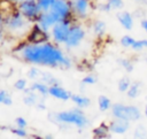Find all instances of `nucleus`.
Returning a JSON list of instances; mask_svg holds the SVG:
<instances>
[{
  "mask_svg": "<svg viewBox=\"0 0 147 139\" xmlns=\"http://www.w3.org/2000/svg\"><path fill=\"white\" fill-rule=\"evenodd\" d=\"M92 133H93V137L96 138V139H105V138H110L111 137L109 134V133H111L110 130H109V125L106 124V123H101L99 126L94 128Z\"/></svg>",
  "mask_w": 147,
  "mask_h": 139,
  "instance_id": "nucleus-14",
  "label": "nucleus"
},
{
  "mask_svg": "<svg viewBox=\"0 0 147 139\" xmlns=\"http://www.w3.org/2000/svg\"><path fill=\"white\" fill-rule=\"evenodd\" d=\"M15 124H16V126H20V128H24V129H26V126H28V121L24 118V117H16L15 118Z\"/></svg>",
  "mask_w": 147,
  "mask_h": 139,
  "instance_id": "nucleus-34",
  "label": "nucleus"
},
{
  "mask_svg": "<svg viewBox=\"0 0 147 139\" xmlns=\"http://www.w3.org/2000/svg\"><path fill=\"white\" fill-rule=\"evenodd\" d=\"M142 44H144L145 48H147V39H142Z\"/></svg>",
  "mask_w": 147,
  "mask_h": 139,
  "instance_id": "nucleus-39",
  "label": "nucleus"
},
{
  "mask_svg": "<svg viewBox=\"0 0 147 139\" xmlns=\"http://www.w3.org/2000/svg\"><path fill=\"white\" fill-rule=\"evenodd\" d=\"M71 101L80 108H87L91 105L90 98H87L86 95H83V94H72L71 95Z\"/></svg>",
  "mask_w": 147,
  "mask_h": 139,
  "instance_id": "nucleus-17",
  "label": "nucleus"
},
{
  "mask_svg": "<svg viewBox=\"0 0 147 139\" xmlns=\"http://www.w3.org/2000/svg\"><path fill=\"white\" fill-rule=\"evenodd\" d=\"M0 103H2L5 106H11L13 105V99H11V95L8 91H6V90L0 91Z\"/></svg>",
  "mask_w": 147,
  "mask_h": 139,
  "instance_id": "nucleus-22",
  "label": "nucleus"
},
{
  "mask_svg": "<svg viewBox=\"0 0 147 139\" xmlns=\"http://www.w3.org/2000/svg\"><path fill=\"white\" fill-rule=\"evenodd\" d=\"M37 2L40 6L42 11H48L52 8V6L55 2V0H37Z\"/></svg>",
  "mask_w": 147,
  "mask_h": 139,
  "instance_id": "nucleus-27",
  "label": "nucleus"
},
{
  "mask_svg": "<svg viewBox=\"0 0 147 139\" xmlns=\"http://www.w3.org/2000/svg\"><path fill=\"white\" fill-rule=\"evenodd\" d=\"M28 87V82L24 78H18L15 83H14V88L17 91H24Z\"/></svg>",
  "mask_w": 147,
  "mask_h": 139,
  "instance_id": "nucleus-28",
  "label": "nucleus"
},
{
  "mask_svg": "<svg viewBox=\"0 0 147 139\" xmlns=\"http://www.w3.org/2000/svg\"><path fill=\"white\" fill-rule=\"evenodd\" d=\"M41 72H42V71H40V70L37 69V68H31V69L29 70V72H28V77H29L30 79H37V78L40 79Z\"/></svg>",
  "mask_w": 147,
  "mask_h": 139,
  "instance_id": "nucleus-30",
  "label": "nucleus"
},
{
  "mask_svg": "<svg viewBox=\"0 0 147 139\" xmlns=\"http://www.w3.org/2000/svg\"><path fill=\"white\" fill-rule=\"evenodd\" d=\"M131 48H132L133 51H136V52H137V51H141L142 48H145V46H144V44H142V40H136Z\"/></svg>",
  "mask_w": 147,
  "mask_h": 139,
  "instance_id": "nucleus-35",
  "label": "nucleus"
},
{
  "mask_svg": "<svg viewBox=\"0 0 147 139\" xmlns=\"http://www.w3.org/2000/svg\"><path fill=\"white\" fill-rule=\"evenodd\" d=\"M21 1H23V0H17V3H20Z\"/></svg>",
  "mask_w": 147,
  "mask_h": 139,
  "instance_id": "nucleus-41",
  "label": "nucleus"
},
{
  "mask_svg": "<svg viewBox=\"0 0 147 139\" xmlns=\"http://www.w3.org/2000/svg\"><path fill=\"white\" fill-rule=\"evenodd\" d=\"M40 80L46 83L48 86H52V85H60V80L54 77L51 72H46V71H42L41 72V76H40Z\"/></svg>",
  "mask_w": 147,
  "mask_h": 139,
  "instance_id": "nucleus-20",
  "label": "nucleus"
},
{
  "mask_svg": "<svg viewBox=\"0 0 147 139\" xmlns=\"http://www.w3.org/2000/svg\"><path fill=\"white\" fill-rule=\"evenodd\" d=\"M38 92H36V91H31V92H29V93H26V94H24V96H23V102H24V105H26V106H36L37 103H38V101H39V96H38V94H37Z\"/></svg>",
  "mask_w": 147,
  "mask_h": 139,
  "instance_id": "nucleus-18",
  "label": "nucleus"
},
{
  "mask_svg": "<svg viewBox=\"0 0 147 139\" xmlns=\"http://www.w3.org/2000/svg\"><path fill=\"white\" fill-rule=\"evenodd\" d=\"M49 95L61 101H68L71 100L72 93L63 88L61 85H52L49 86Z\"/></svg>",
  "mask_w": 147,
  "mask_h": 139,
  "instance_id": "nucleus-12",
  "label": "nucleus"
},
{
  "mask_svg": "<svg viewBox=\"0 0 147 139\" xmlns=\"http://www.w3.org/2000/svg\"><path fill=\"white\" fill-rule=\"evenodd\" d=\"M37 109H39V110H45L46 109V105L44 103V100H39L38 101V103L34 106Z\"/></svg>",
  "mask_w": 147,
  "mask_h": 139,
  "instance_id": "nucleus-36",
  "label": "nucleus"
},
{
  "mask_svg": "<svg viewBox=\"0 0 147 139\" xmlns=\"http://www.w3.org/2000/svg\"><path fill=\"white\" fill-rule=\"evenodd\" d=\"M140 86H141V83H140V82H134V83H132L131 86H130V88L126 91L127 96L131 98V99L137 98V96L139 95V93H140Z\"/></svg>",
  "mask_w": 147,
  "mask_h": 139,
  "instance_id": "nucleus-21",
  "label": "nucleus"
},
{
  "mask_svg": "<svg viewBox=\"0 0 147 139\" xmlns=\"http://www.w3.org/2000/svg\"><path fill=\"white\" fill-rule=\"evenodd\" d=\"M74 21L76 20L68 18V20H63L56 23L51 30V40L57 45H64L69 37L70 29H71Z\"/></svg>",
  "mask_w": 147,
  "mask_h": 139,
  "instance_id": "nucleus-5",
  "label": "nucleus"
},
{
  "mask_svg": "<svg viewBox=\"0 0 147 139\" xmlns=\"http://www.w3.org/2000/svg\"><path fill=\"white\" fill-rule=\"evenodd\" d=\"M140 25H141V28L144 29V31L147 33V18H142V20L140 21Z\"/></svg>",
  "mask_w": 147,
  "mask_h": 139,
  "instance_id": "nucleus-37",
  "label": "nucleus"
},
{
  "mask_svg": "<svg viewBox=\"0 0 147 139\" xmlns=\"http://www.w3.org/2000/svg\"><path fill=\"white\" fill-rule=\"evenodd\" d=\"M147 137V132L145 131V129L140 125L136 129V132H134V138H145Z\"/></svg>",
  "mask_w": 147,
  "mask_h": 139,
  "instance_id": "nucleus-33",
  "label": "nucleus"
},
{
  "mask_svg": "<svg viewBox=\"0 0 147 139\" xmlns=\"http://www.w3.org/2000/svg\"><path fill=\"white\" fill-rule=\"evenodd\" d=\"M111 115L115 118H121L129 122H137L141 118V111L138 107L123 103H114L111 106Z\"/></svg>",
  "mask_w": 147,
  "mask_h": 139,
  "instance_id": "nucleus-4",
  "label": "nucleus"
},
{
  "mask_svg": "<svg viewBox=\"0 0 147 139\" xmlns=\"http://www.w3.org/2000/svg\"><path fill=\"white\" fill-rule=\"evenodd\" d=\"M48 119L53 123H56L57 125L62 124H72L77 126L78 129H84L90 124V119L83 111V108L76 107L69 110L57 111V113H49Z\"/></svg>",
  "mask_w": 147,
  "mask_h": 139,
  "instance_id": "nucleus-3",
  "label": "nucleus"
},
{
  "mask_svg": "<svg viewBox=\"0 0 147 139\" xmlns=\"http://www.w3.org/2000/svg\"><path fill=\"white\" fill-rule=\"evenodd\" d=\"M107 2L110 5L113 10H119L124 7V1L123 0H107Z\"/></svg>",
  "mask_w": 147,
  "mask_h": 139,
  "instance_id": "nucleus-29",
  "label": "nucleus"
},
{
  "mask_svg": "<svg viewBox=\"0 0 147 139\" xmlns=\"http://www.w3.org/2000/svg\"><path fill=\"white\" fill-rule=\"evenodd\" d=\"M96 82H98V79L94 75H87L86 77H84L82 79V84H84V85H93Z\"/></svg>",
  "mask_w": 147,
  "mask_h": 139,
  "instance_id": "nucleus-31",
  "label": "nucleus"
},
{
  "mask_svg": "<svg viewBox=\"0 0 147 139\" xmlns=\"http://www.w3.org/2000/svg\"><path fill=\"white\" fill-rule=\"evenodd\" d=\"M8 130L15 134L16 137H21V138H25L28 137V132L24 128H20V126H16V128H8Z\"/></svg>",
  "mask_w": 147,
  "mask_h": 139,
  "instance_id": "nucleus-26",
  "label": "nucleus"
},
{
  "mask_svg": "<svg viewBox=\"0 0 147 139\" xmlns=\"http://www.w3.org/2000/svg\"><path fill=\"white\" fill-rule=\"evenodd\" d=\"M131 84H132V82H131V79L129 77H123L118 82V85H117L118 86V91L119 92H126L130 88Z\"/></svg>",
  "mask_w": 147,
  "mask_h": 139,
  "instance_id": "nucleus-24",
  "label": "nucleus"
},
{
  "mask_svg": "<svg viewBox=\"0 0 147 139\" xmlns=\"http://www.w3.org/2000/svg\"><path fill=\"white\" fill-rule=\"evenodd\" d=\"M109 130L111 133L115 134H124L129 131L130 129V122L125 121V119H121V118H115L113 121L109 122Z\"/></svg>",
  "mask_w": 147,
  "mask_h": 139,
  "instance_id": "nucleus-11",
  "label": "nucleus"
},
{
  "mask_svg": "<svg viewBox=\"0 0 147 139\" xmlns=\"http://www.w3.org/2000/svg\"><path fill=\"white\" fill-rule=\"evenodd\" d=\"M30 87H31L32 91L38 92L42 98H46L47 95H49V86H48L46 83L41 82V80H39V82H33Z\"/></svg>",
  "mask_w": 147,
  "mask_h": 139,
  "instance_id": "nucleus-15",
  "label": "nucleus"
},
{
  "mask_svg": "<svg viewBox=\"0 0 147 139\" xmlns=\"http://www.w3.org/2000/svg\"><path fill=\"white\" fill-rule=\"evenodd\" d=\"M16 9L18 11H21L25 17H28L34 22L37 21L39 15L42 13L37 0H23L16 5Z\"/></svg>",
  "mask_w": 147,
  "mask_h": 139,
  "instance_id": "nucleus-9",
  "label": "nucleus"
},
{
  "mask_svg": "<svg viewBox=\"0 0 147 139\" xmlns=\"http://www.w3.org/2000/svg\"><path fill=\"white\" fill-rule=\"evenodd\" d=\"M136 2H139V3H142V5H147V0H133Z\"/></svg>",
  "mask_w": 147,
  "mask_h": 139,
  "instance_id": "nucleus-38",
  "label": "nucleus"
},
{
  "mask_svg": "<svg viewBox=\"0 0 147 139\" xmlns=\"http://www.w3.org/2000/svg\"><path fill=\"white\" fill-rule=\"evenodd\" d=\"M71 10L76 21H86L92 15L95 6L92 0H70Z\"/></svg>",
  "mask_w": 147,
  "mask_h": 139,
  "instance_id": "nucleus-6",
  "label": "nucleus"
},
{
  "mask_svg": "<svg viewBox=\"0 0 147 139\" xmlns=\"http://www.w3.org/2000/svg\"><path fill=\"white\" fill-rule=\"evenodd\" d=\"M60 45L44 40L39 43L21 41L13 49L11 53L15 57L22 60L25 63L34 65H44L48 68L69 69L72 67V60L64 54L59 47Z\"/></svg>",
  "mask_w": 147,
  "mask_h": 139,
  "instance_id": "nucleus-1",
  "label": "nucleus"
},
{
  "mask_svg": "<svg viewBox=\"0 0 147 139\" xmlns=\"http://www.w3.org/2000/svg\"><path fill=\"white\" fill-rule=\"evenodd\" d=\"M134 41H136V39L133 38V37H131V36H129V34H125V36H123L122 38H121V45L123 46V47H125V48H131L132 47V45L134 44Z\"/></svg>",
  "mask_w": 147,
  "mask_h": 139,
  "instance_id": "nucleus-25",
  "label": "nucleus"
},
{
  "mask_svg": "<svg viewBox=\"0 0 147 139\" xmlns=\"http://www.w3.org/2000/svg\"><path fill=\"white\" fill-rule=\"evenodd\" d=\"M106 29H107V26H106V23L103 21L95 20L92 22V30L98 38H102L106 34Z\"/></svg>",
  "mask_w": 147,
  "mask_h": 139,
  "instance_id": "nucleus-16",
  "label": "nucleus"
},
{
  "mask_svg": "<svg viewBox=\"0 0 147 139\" xmlns=\"http://www.w3.org/2000/svg\"><path fill=\"white\" fill-rule=\"evenodd\" d=\"M61 21H63V18H62L57 13H55V11L52 10V9H49L48 11H42V13L39 15V17H38L37 21H36V24H37L45 33L51 34L52 28H53L56 23H59V22H61Z\"/></svg>",
  "mask_w": 147,
  "mask_h": 139,
  "instance_id": "nucleus-8",
  "label": "nucleus"
},
{
  "mask_svg": "<svg viewBox=\"0 0 147 139\" xmlns=\"http://www.w3.org/2000/svg\"><path fill=\"white\" fill-rule=\"evenodd\" d=\"M98 106H99V109L100 111H107L109 109H111V101L108 96L106 95H99L98 96Z\"/></svg>",
  "mask_w": 147,
  "mask_h": 139,
  "instance_id": "nucleus-19",
  "label": "nucleus"
},
{
  "mask_svg": "<svg viewBox=\"0 0 147 139\" xmlns=\"http://www.w3.org/2000/svg\"><path fill=\"white\" fill-rule=\"evenodd\" d=\"M51 9L54 10L55 13H57L63 20L74 18L70 0H55V2L53 3V6H52Z\"/></svg>",
  "mask_w": 147,
  "mask_h": 139,
  "instance_id": "nucleus-10",
  "label": "nucleus"
},
{
  "mask_svg": "<svg viewBox=\"0 0 147 139\" xmlns=\"http://www.w3.org/2000/svg\"><path fill=\"white\" fill-rule=\"evenodd\" d=\"M117 62H118V64L121 67H123L125 69V71H127V72H132L133 71L134 64L130 59H118Z\"/></svg>",
  "mask_w": 147,
  "mask_h": 139,
  "instance_id": "nucleus-23",
  "label": "nucleus"
},
{
  "mask_svg": "<svg viewBox=\"0 0 147 139\" xmlns=\"http://www.w3.org/2000/svg\"><path fill=\"white\" fill-rule=\"evenodd\" d=\"M85 36H86V31L83 28L82 23H79L77 21H74V23L71 25V29H70L69 37H68V39L64 44L65 49L70 51V49L77 48L82 44V41L84 40Z\"/></svg>",
  "mask_w": 147,
  "mask_h": 139,
  "instance_id": "nucleus-7",
  "label": "nucleus"
},
{
  "mask_svg": "<svg viewBox=\"0 0 147 139\" xmlns=\"http://www.w3.org/2000/svg\"><path fill=\"white\" fill-rule=\"evenodd\" d=\"M145 115H146V116H147V106H146V107H145Z\"/></svg>",
  "mask_w": 147,
  "mask_h": 139,
  "instance_id": "nucleus-40",
  "label": "nucleus"
},
{
  "mask_svg": "<svg viewBox=\"0 0 147 139\" xmlns=\"http://www.w3.org/2000/svg\"><path fill=\"white\" fill-rule=\"evenodd\" d=\"M95 8H96L99 11H103V13H109L110 10H113V9H111V7H110V5H109L108 2L99 3V5H96V6H95Z\"/></svg>",
  "mask_w": 147,
  "mask_h": 139,
  "instance_id": "nucleus-32",
  "label": "nucleus"
},
{
  "mask_svg": "<svg viewBox=\"0 0 147 139\" xmlns=\"http://www.w3.org/2000/svg\"><path fill=\"white\" fill-rule=\"evenodd\" d=\"M116 18L118 20V22L121 23V25H122L125 30L130 31V30L133 29L134 17L132 16L131 13H129V11H119V13L116 14Z\"/></svg>",
  "mask_w": 147,
  "mask_h": 139,
  "instance_id": "nucleus-13",
  "label": "nucleus"
},
{
  "mask_svg": "<svg viewBox=\"0 0 147 139\" xmlns=\"http://www.w3.org/2000/svg\"><path fill=\"white\" fill-rule=\"evenodd\" d=\"M33 26L34 21L25 17L16 9V6L7 14L2 13L1 15V32H5L8 39L16 40L17 43L26 40Z\"/></svg>",
  "mask_w": 147,
  "mask_h": 139,
  "instance_id": "nucleus-2",
  "label": "nucleus"
}]
</instances>
